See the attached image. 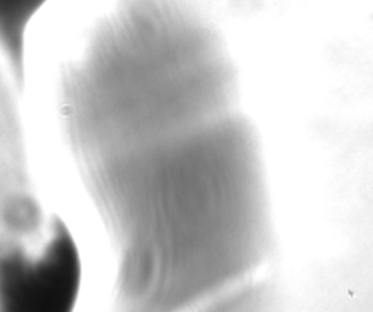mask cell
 Listing matches in <instances>:
<instances>
[{
    "label": "cell",
    "instance_id": "1",
    "mask_svg": "<svg viewBox=\"0 0 373 312\" xmlns=\"http://www.w3.org/2000/svg\"><path fill=\"white\" fill-rule=\"evenodd\" d=\"M55 102L118 306H223L254 289L275 248L265 147L203 0H114L63 61Z\"/></svg>",
    "mask_w": 373,
    "mask_h": 312
}]
</instances>
